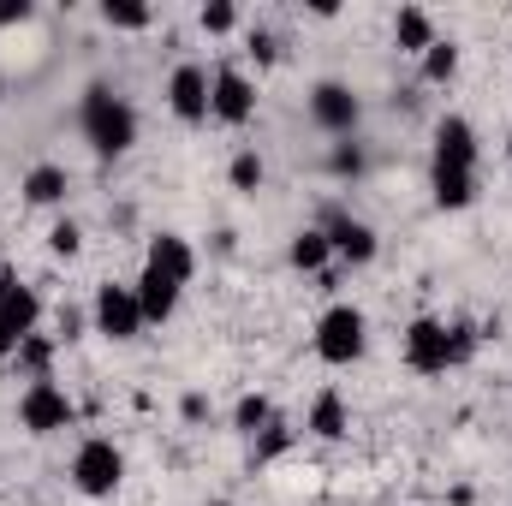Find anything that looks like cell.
I'll use <instances>...</instances> for the list:
<instances>
[{"label": "cell", "mask_w": 512, "mask_h": 506, "mask_svg": "<svg viewBox=\"0 0 512 506\" xmlns=\"http://www.w3.org/2000/svg\"><path fill=\"white\" fill-rule=\"evenodd\" d=\"M78 126H84V143L102 161H120L131 143H137V108H131L114 84H90L84 102H78Z\"/></svg>", "instance_id": "cell-1"}, {"label": "cell", "mask_w": 512, "mask_h": 506, "mask_svg": "<svg viewBox=\"0 0 512 506\" xmlns=\"http://www.w3.org/2000/svg\"><path fill=\"white\" fill-rule=\"evenodd\" d=\"M364 346H370L364 310H358V304H328L322 322H316V358H322L328 370H352V364L364 358Z\"/></svg>", "instance_id": "cell-2"}, {"label": "cell", "mask_w": 512, "mask_h": 506, "mask_svg": "<svg viewBox=\"0 0 512 506\" xmlns=\"http://www.w3.org/2000/svg\"><path fill=\"white\" fill-rule=\"evenodd\" d=\"M399 352H405V370H411V376H447V370H459L453 322H441V316H417V322H405Z\"/></svg>", "instance_id": "cell-3"}, {"label": "cell", "mask_w": 512, "mask_h": 506, "mask_svg": "<svg viewBox=\"0 0 512 506\" xmlns=\"http://www.w3.org/2000/svg\"><path fill=\"white\" fill-rule=\"evenodd\" d=\"M42 322V298L30 280H18V268H0V364H12V352L36 334Z\"/></svg>", "instance_id": "cell-4"}, {"label": "cell", "mask_w": 512, "mask_h": 506, "mask_svg": "<svg viewBox=\"0 0 512 506\" xmlns=\"http://www.w3.org/2000/svg\"><path fill=\"white\" fill-rule=\"evenodd\" d=\"M120 483H126V453H120L108 435H90V441L72 453V489H78L84 501H108Z\"/></svg>", "instance_id": "cell-5"}, {"label": "cell", "mask_w": 512, "mask_h": 506, "mask_svg": "<svg viewBox=\"0 0 512 506\" xmlns=\"http://www.w3.org/2000/svg\"><path fill=\"white\" fill-rule=\"evenodd\" d=\"M18 423H24V435H60V429H72L78 423V405H72V393L60 387L54 376L30 381L24 393H18Z\"/></svg>", "instance_id": "cell-6"}, {"label": "cell", "mask_w": 512, "mask_h": 506, "mask_svg": "<svg viewBox=\"0 0 512 506\" xmlns=\"http://www.w3.org/2000/svg\"><path fill=\"white\" fill-rule=\"evenodd\" d=\"M96 334L102 340H114V346H126V340H137L149 322H143V310H137V292L131 286H120V280H108V286H96Z\"/></svg>", "instance_id": "cell-7"}, {"label": "cell", "mask_w": 512, "mask_h": 506, "mask_svg": "<svg viewBox=\"0 0 512 506\" xmlns=\"http://www.w3.org/2000/svg\"><path fill=\"white\" fill-rule=\"evenodd\" d=\"M310 120L328 131V137H352L358 120H364V102H358V90H352V84L322 78V84L310 90Z\"/></svg>", "instance_id": "cell-8"}, {"label": "cell", "mask_w": 512, "mask_h": 506, "mask_svg": "<svg viewBox=\"0 0 512 506\" xmlns=\"http://www.w3.org/2000/svg\"><path fill=\"white\" fill-rule=\"evenodd\" d=\"M251 114H256V84L239 66H215V72H209V120L245 126Z\"/></svg>", "instance_id": "cell-9"}, {"label": "cell", "mask_w": 512, "mask_h": 506, "mask_svg": "<svg viewBox=\"0 0 512 506\" xmlns=\"http://www.w3.org/2000/svg\"><path fill=\"white\" fill-rule=\"evenodd\" d=\"M322 233H328V245H334V256H340L346 268H364V262H376V251H382L376 227L358 221V215H340V209L322 215Z\"/></svg>", "instance_id": "cell-10"}, {"label": "cell", "mask_w": 512, "mask_h": 506, "mask_svg": "<svg viewBox=\"0 0 512 506\" xmlns=\"http://www.w3.org/2000/svg\"><path fill=\"white\" fill-rule=\"evenodd\" d=\"M167 108H173V120H185V126H203L209 120V72L203 66H173V78H167Z\"/></svg>", "instance_id": "cell-11"}, {"label": "cell", "mask_w": 512, "mask_h": 506, "mask_svg": "<svg viewBox=\"0 0 512 506\" xmlns=\"http://www.w3.org/2000/svg\"><path fill=\"white\" fill-rule=\"evenodd\" d=\"M477 161H483L477 126H471L465 114H447V120L435 126V167H471V173H477Z\"/></svg>", "instance_id": "cell-12"}, {"label": "cell", "mask_w": 512, "mask_h": 506, "mask_svg": "<svg viewBox=\"0 0 512 506\" xmlns=\"http://www.w3.org/2000/svg\"><path fill=\"white\" fill-rule=\"evenodd\" d=\"M131 292H137V310H143V322H149V328L173 322V310H179V298H185V286H173V280H167V274H155L149 262L137 268Z\"/></svg>", "instance_id": "cell-13"}, {"label": "cell", "mask_w": 512, "mask_h": 506, "mask_svg": "<svg viewBox=\"0 0 512 506\" xmlns=\"http://www.w3.org/2000/svg\"><path fill=\"white\" fill-rule=\"evenodd\" d=\"M143 262H149L155 274H167L173 286H191V280H197V251H191V239H179V233H155L149 251H143Z\"/></svg>", "instance_id": "cell-14"}, {"label": "cell", "mask_w": 512, "mask_h": 506, "mask_svg": "<svg viewBox=\"0 0 512 506\" xmlns=\"http://www.w3.org/2000/svg\"><path fill=\"white\" fill-rule=\"evenodd\" d=\"M18 191H24V203H30V209H54V203H66L72 173H66L60 161H36V167L18 179Z\"/></svg>", "instance_id": "cell-15"}, {"label": "cell", "mask_w": 512, "mask_h": 506, "mask_svg": "<svg viewBox=\"0 0 512 506\" xmlns=\"http://www.w3.org/2000/svg\"><path fill=\"white\" fill-rule=\"evenodd\" d=\"M429 191H435V209H471L477 203V173L471 167H435L429 161Z\"/></svg>", "instance_id": "cell-16"}, {"label": "cell", "mask_w": 512, "mask_h": 506, "mask_svg": "<svg viewBox=\"0 0 512 506\" xmlns=\"http://www.w3.org/2000/svg\"><path fill=\"white\" fill-rule=\"evenodd\" d=\"M304 429H310L316 441H346V429H352L346 399H340L334 387H322V393H316V405H310V417H304Z\"/></svg>", "instance_id": "cell-17"}, {"label": "cell", "mask_w": 512, "mask_h": 506, "mask_svg": "<svg viewBox=\"0 0 512 506\" xmlns=\"http://www.w3.org/2000/svg\"><path fill=\"white\" fill-rule=\"evenodd\" d=\"M393 42L405 48V54H429L435 48V18L423 12V6H399V18H393Z\"/></svg>", "instance_id": "cell-18"}, {"label": "cell", "mask_w": 512, "mask_h": 506, "mask_svg": "<svg viewBox=\"0 0 512 506\" xmlns=\"http://www.w3.org/2000/svg\"><path fill=\"white\" fill-rule=\"evenodd\" d=\"M286 262H292L298 274H322V268L334 262V245H328V233H322V227L298 233V239H292V251H286Z\"/></svg>", "instance_id": "cell-19"}, {"label": "cell", "mask_w": 512, "mask_h": 506, "mask_svg": "<svg viewBox=\"0 0 512 506\" xmlns=\"http://www.w3.org/2000/svg\"><path fill=\"white\" fill-rule=\"evenodd\" d=\"M453 72H459V42L435 36V48L423 54V84H453Z\"/></svg>", "instance_id": "cell-20"}, {"label": "cell", "mask_w": 512, "mask_h": 506, "mask_svg": "<svg viewBox=\"0 0 512 506\" xmlns=\"http://www.w3.org/2000/svg\"><path fill=\"white\" fill-rule=\"evenodd\" d=\"M12 364H18V370H24L30 381H42V376H48V364H54V340H48V334L36 328V334H30V340H24L18 352H12Z\"/></svg>", "instance_id": "cell-21"}, {"label": "cell", "mask_w": 512, "mask_h": 506, "mask_svg": "<svg viewBox=\"0 0 512 506\" xmlns=\"http://www.w3.org/2000/svg\"><path fill=\"white\" fill-rule=\"evenodd\" d=\"M102 24H108V30H149L155 12H149L143 0H102Z\"/></svg>", "instance_id": "cell-22"}, {"label": "cell", "mask_w": 512, "mask_h": 506, "mask_svg": "<svg viewBox=\"0 0 512 506\" xmlns=\"http://www.w3.org/2000/svg\"><path fill=\"white\" fill-rule=\"evenodd\" d=\"M268 417H274V399H268V393H245V399L233 405V429H239V435H262Z\"/></svg>", "instance_id": "cell-23"}, {"label": "cell", "mask_w": 512, "mask_h": 506, "mask_svg": "<svg viewBox=\"0 0 512 506\" xmlns=\"http://www.w3.org/2000/svg\"><path fill=\"white\" fill-rule=\"evenodd\" d=\"M251 441H256V465H268V459H280V453L292 447V423L274 411V417H268V429H262V435H251Z\"/></svg>", "instance_id": "cell-24"}, {"label": "cell", "mask_w": 512, "mask_h": 506, "mask_svg": "<svg viewBox=\"0 0 512 506\" xmlns=\"http://www.w3.org/2000/svg\"><path fill=\"white\" fill-rule=\"evenodd\" d=\"M227 179H233V191H262L268 167H262V155H256V149H239V155H233V167H227Z\"/></svg>", "instance_id": "cell-25"}, {"label": "cell", "mask_w": 512, "mask_h": 506, "mask_svg": "<svg viewBox=\"0 0 512 506\" xmlns=\"http://www.w3.org/2000/svg\"><path fill=\"white\" fill-rule=\"evenodd\" d=\"M197 24H203L209 36H227V30L239 24V6H233V0H209V6L197 12Z\"/></svg>", "instance_id": "cell-26"}, {"label": "cell", "mask_w": 512, "mask_h": 506, "mask_svg": "<svg viewBox=\"0 0 512 506\" xmlns=\"http://www.w3.org/2000/svg\"><path fill=\"white\" fill-rule=\"evenodd\" d=\"M328 167H334V179H358V173H364L370 161H364V149H358V143H334Z\"/></svg>", "instance_id": "cell-27"}, {"label": "cell", "mask_w": 512, "mask_h": 506, "mask_svg": "<svg viewBox=\"0 0 512 506\" xmlns=\"http://www.w3.org/2000/svg\"><path fill=\"white\" fill-rule=\"evenodd\" d=\"M48 251H54V256H78V251H84V233H78V221H54V233H48Z\"/></svg>", "instance_id": "cell-28"}, {"label": "cell", "mask_w": 512, "mask_h": 506, "mask_svg": "<svg viewBox=\"0 0 512 506\" xmlns=\"http://www.w3.org/2000/svg\"><path fill=\"white\" fill-rule=\"evenodd\" d=\"M251 60H256V66H274V60H280V42H274V30H251Z\"/></svg>", "instance_id": "cell-29"}, {"label": "cell", "mask_w": 512, "mask_h": 506, "mask_svg": "<svg viewBox=\"0 0 512 506\" xmlns=\"http://www.w3.org/2000/svg\"><path fill=\"white\" fill-rule=\"evenodd\" d=\"M30 0H0V30H12V24H30Z\"/></svg>", "instance_id": "cell-30"}, {"label": "cell", "mask_w": 512, "mask_h": 506, "mask_svg": "<svg viewBox=\"0 0 512 506\" xmlns=\"http://www.w3.org/2000/svg\"><path fill=\"white\" fill-rule=\"evenodd\" d=\"M507 161H512V131H507Z\"/></svg>", "instance_id": "cell-31"}, {"label": "cell", "mask_w": 512, "mask_h": 506, "mask_svg": "<svg viewBox=\"0 0 512 506\" xmlns=\"http://www.w3.org/2000/svg\"><path fill=\"white\" fill-rule=\"evenodd\" d=\"M209 506H233V501H209Z\"/></svg>", "instance_id": "cell-32"}, {"label": "cell", "mask_w": 512, "mask_h": 506, "mask_svg": "<svg viewBox=\"0 0 512 506\" xmlns=\"http://www.w3.org/2000/svg\"><path fill=\"white\" fill-rule=\"evenodd\" d=\"M0 96H6V90H0Z\"/></svg>", "instance_id": "cell-33"}]
</instances>
